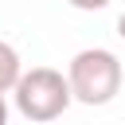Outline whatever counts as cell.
Returning <instances> with one entry per match:
<instances>
[{
  "label": "cell",
  "instance_id": "6da1fadb",
  "mask_svg": "<svg viewBox=\"0 0 125 125\" xmlns=\"http://www.w3.org/2000/svg\"><path fill=\"white\" fill-rule=\"evenodd\" d=\"M66 86L70 98L82 105H109L121 90V62L105 47H86L70 59L66 66Z\"/></svg>",
  "mask_w": 125,
  "mask_h": 125
},
{
  "label": "cell",
  "instance_id": "7a4b0ae2",
  "mask_svg": "<svg viewBox=\"0 0 125 125\" xmlns=\"http://www.w3.org/2000/svg\"><path fill=\"white\" fill-rule=\"evenodd\" d=\"M12 98H16V109L27 117V121H55L70 109V86H66V74L55 70V66H31L16 78L12 86Z\"/></svg>",
  "mask_w": 125,
  "mask_h": 125
},
{
  "label": "cell",
  "instance_id": "3957f363",
  "mask_svg": "<svg viewBox=\"0 0 125 125\" xmlns=\"http://www.w3.org/2000/svg\"><path fill=\"white\" fill-rule=\"evenodd\" d=\"M20 74H23V66H20V51H16L12 43L0 39V94H8V90L16 86Z\"/></svg>",
  "mask_w": 125,
  "mask_h": 125
},
{
  "label": "cell",
  "instance_id": "277c9868",
  "mask_svg": "<svg viewBox=\"0 0 125 125\" xmlns=\"http://www.w3.org/2000/svg\"><path fill=\"white\" fill-rule=\"evenodd\" d=\"M70 8H78V12H102L109 0H66Z\"/></svg>",
  "mask_w": 125,
  "mask_h": 125
},
{
  "label": "cell",
  "instance_id": "5b68a950",
  "mask_svg": "<svg viewBox=\"0 0 125 125\" xmlns=\"http://www.w3.org/2000/svg\"><path fill=\"white\" fill-rule=\"evenodd\" d=\"M0 125H8V102H4V94H0Z\"/></svg>",
  "mask_w": 125,
  "mask_h": 125
},
{
  "label": "cell",
  "instance_id": "8992f818",
  "mask_svg": "<svg viewBox=\"0 0 125 125\" xmlns=\"http://www.w3.org/2000/svg\"><path fill=\"white\" fill-rule=\"evenodd\" d=\"M117 35H121V39H125V12H121V16H117Z\"/></svg>",
  "mask_w": 125,
  "mask_h": 125
}]
</instances>
